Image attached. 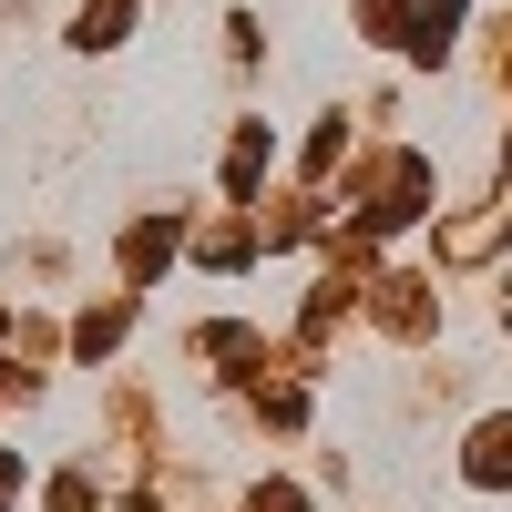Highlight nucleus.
I'll return each instance as SVG.
<instances>
[{
	"label": "nucleus",
	"mask_w": 512,
	"mask_h": 512,
	"mask_svg": "<svg viewBox=\"0 0 512 512\" xmlns=\"http://www.w3.org/2000/svg\"><path fill=\"white\" fill-rule=\"evenodd\" d=\"M461 472H472L482 492H502V482H512V420H482V431H472V461H461Z\"/></svg>",
	"instance_id": "nucleus-1"
},
{
	"label": "nucleus",
	"mask_w": 512,
	"mask_h": 512,
	"mask_svg": "<svg viewBox=\"0 0 512 512\" xmlns=\"http://www.w3.org/2000/svg\"><path fill=\"white\" fill-rule=\"evenodd\" d=\"M123 21H134V0H82L72 41H82V52H113V41H123Z\"/></svg>",
	"instance_id": "nucleus-2"
},
{
	"label": "nucleus",
	"mask_w": 512,
	"mask_h": 512,
	"mask_svg": "<svg viewBox=\"0 0 512 512\" xmlns=\"http://www.w3.org/2000/svg\"><path fill=\"white\" fill-rule=\"evenodd\" d=\"M11 502H21V451L0 441V512H11Z\"/></svg>",
	"instance_id": "nucleus-3"
},
{
	"label": "nucleus",
	"mask_w": 512,
	"mask_h": 512,
	"mask_svg": "<svg viewBox=\"0 0 512 512\" xmlns=\"http://www.w3.org/2000/svg\"><path fill=\"white\" fill-rule=\"evenodd\" d=\"M256 512H308V502H297V492L277 482V492H256Z\"/></svg>",
	"instance_id": "nucleus-4"
}]
</instances>
